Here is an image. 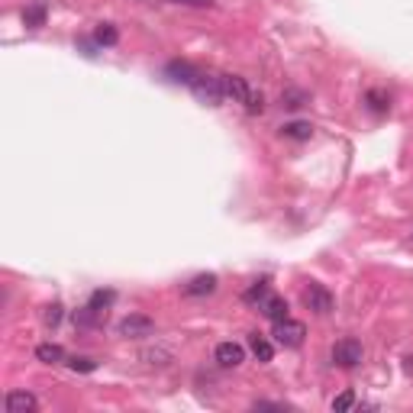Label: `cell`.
I'll list each match as a JSON object with an SVG mask.
<instances>
[{
    "mask_svg": "<svg viewBox=\"0 0 413 413\" xmlns=\"http://www.w3.org/2000/svg\"><path fill=\"white\" fill-rule=\"evenodd\" d=\"M184 3H207V0H184Z\"/></svg>",
    "mask_w": 413,
    "mask_h": 413,
    "instance_id": "cell-26",
    "label": "cell"
},
{
    "mask_svg": "<svg viewBox=\"0 0 413 413\" xmlns=\"http://www.w3.org/2000/svg\"><path fill=\"white\" fill-rule=\"evenodd\" d=\"M36 359L45 361V365H62L65 349L58 346V342H43V346H36Z\"/></svg>",
    "mask_w": 413,
    "mask_h": 413,
    "instance_id": "cell-14",
    "label": "cell"
},
{
    "mask_svg": "<svg viewBox=\"0 0 413 413\" xmlns=\"http://www.w3.org/2000/svg\"><path fill=\"white\" fill-rule=\"evenodd\" d=\"M94 43L97 45H117L120 43L117 26H113V23H100V26L94 30Z\"/></svg>",
    "mask_w": 413,
    "mask_h": 413,
    "instance_id": "cell-18",
    "label": "cell"
},
{
    "mask_svg": "<svg viewBox=\"0 0 413 413\" xmlns=\"http://www.w3.org/2000/svg\"><path fill=\"white\" fill-rule=\"evenodd\" d=\"M194 97L201 100V104L207 107H220L223 104V97H226V87H223V78H216V74H203L191 85Z\"/></svg>",
    "mask_w": 413,
    "mask_h": 413,
    "instance_id": "cell-3",
    "label": "cell"
},
{
    "mask_svg": "<svg viewBox=\"0 0 413 413\" xmlns=\"http://www.w3.org/2000/svg\"><path fill=\"white\" fill-rule=\"evenodd\" d=\"M304 336H307V329L300 320H278L275 323V342L278 346H284V349H297V346H304Z\"/></svg>",
    "mask_w": 413,
    "mask_h": 413,
    "instance_id": "cell-4",
    "label": "cell"
},
{
    "mask_svg": "<svg viewBox=\"0 0 413 413\" xmlns=\"http://www.w3.org/2000/svg\"><path fill=\"white\" fill-rule=\"evenodd\" d=\"M213 359L220 361L223 368H239V365L245 361V349L239 346V342H220L216 352H213Z\"/></svg>",
    "mask_w": 413,
    "mask_h": 413,
    "instance_id": "cell-8",
    "label": "cell"
},
{
    "mask_svg": "<svg viewBox=\"0 0 413 413\" xmlns=\"http://www.w3.org/2000/svg\"><path fill=\"white\" fill-rule=\"evenodd\" d=\"M300 300H304V307L313 310L317 317H326V313H333V307H336V297L329 294V287H323L320 281H307L304 291H300Z\"/></svg>",
    "mask_w": 413,
    "mask_h": 413,
    "instance_id": "cell-2",
    "label": "cell"
},
{
    "mask_svg": "<svg viewBox=\"0 0 413 413\" xmlns=\"http://www.w3.org/2000/svg\"><path fill=\"white\" fill-rule=\"evenodd\" d=\"M113 297H117L113 291H94L87 304H91V307H97V310H110V304H113Z\"/></svg>",
    "mask_w": 413,
    "mask_h": 413,
    "instance_id": "cell-21",
    "label": "cell"
},
{
    "mask_svg": "<svg viewBox=\"0 0 413 413\" xmlns=\"http://www.w3.org/2000/svg\"><path fill=\"white\" fill-rule=\"evenodd\" d=\"M329 407H333V410H352V407H355V394L342 391L339 397H333V403H329Z\"/></svg>",
    "mask_w": 413,
    "mask_h": 413,
    "instance_id": "cell-22",
    "label": "cell"
},
{
    "mask_svg": "<svg viewBox=\"0 0 413 413\" xmlns=\"http://www.w3.org/2000/svg\"><path fill=\"white\" fill-rule=\"evenodd\" d=\"M165 78H168L171 85H188L191 87L194 81L201 78V71H197L191 62H168L165 65Z\"/></svg>",
    "mask_w": 413,
    "mask_h": 413,
    "instance_id": "cell-7",
    "label": "cell"
},
{
    "mask_svg": "<svg viewBox=\"0 0 413 413\" xmlns=\"http://www.w3.org/2000/svg\"><path fill=\"white\" fill-rule=\"evenodd\" d=\"M216 284H220V278H216V275H197V278H191V281L184 284V294H188V297H207V294L216 291Z\"/></svg>",
    "mask_w": 413,
    "mask_h": 413,
    "instance_id": "cell-10",
    "label": "cell"
},
{
    "mask_svg": "<svg viewBox=\"0 0 413 413\" xmlns=\"http://www.w3.org/2000/svg\"><path fill=\"white\" fill-rule=\"evenodd\" d=\"M268 294H271V287H268V278H262V281H255L252 287H245L243 300H245V304H255V307H262Z\"/></svg>",
    "mask_w": 413,
    "mask_h": 413,
    "instance_id": "cell-16",
    "label": "cell"
},
{
    "mask_svg": "<svg viewBox=\"0 0 413 413\" xmlns=\"http://www.w3.org/2000/svg\"><path fill=\"white\" fill-rule=\"evenodd\" d=\"M7 413H36L39 410V401H36V394L30 391H10L7 394V401H3Z\"/></svg>",
    "mask_w": 413,
    "mask_h": 413,
    "instance_id": "cell-9",
    "label": "cell"
},
{
    "mask_svg": "<svg viewBox=\"0 0 413 413\" xmlns=\"http://www.w3.org/2000/svg\"><path fill=\"white\" fill-rule=\"evenodd\" d=\"M249 349H252V355L262 361V365H268V361L275 359V346H271V339H265L262 333H252V336H249Z\"/></svg>",
    "mask_w": 413,
    "mask_h": 413,
    "instance_id": "cell-12",
    "label": "cell"
},
{
    "mask_svg": "<svg viewBox=\"0 0 413 413\" xmlns=\"http://www.w3.org/2000/svg\"><path fill=\"white\" fill-rule=\"evenodd\" d=\"M139 359L146 361V365H152V368H165V365H171L175 352H171L168 346H148V349L139 352Z\"/></svg>",
    "mask_w": 413,
    "mask_h": 413,
    "instance_id": "cell-11",
    "label": "cell"
},
{
    "mask_svg": "<svg viewBox=\"0 0 413 413\" xmlns=\"http://www.w3.org/2000/svg\"><path fill=\"white\" fill-rule=\"evenodd\" d=\"M304 104H307V94H304V91H284V94H281V107H287V110H300Z\"/></svg>",
    "mask_w": 413,
    "mask_h": 413,
    "instance_id": "cell-20",
    "label": "cell"
},
{
    "mask_svg": "<svg viewBox=\"0 0 413 413\" xmlns=\"http://www.w3.org/2000/svg\"><path fill=\"white\" fill-rule=\"evenodd\" d=\"M68 368L71 371H97V361L94 359H78V355H74V359H68Z\"/></svg>",
    "mask_w": 413,
    "mask_h": 413,
    "instance_id": "cell-23",
    "label": "cell"
},
{
    "mask_svg": "<svg viewBox=\"0 0 413 413\" xmlns=\"http://www.w3.org/2000/svg\"><path fill=\"white\" fill-rule=\"evenodd\" d=\"M117 333L123 339H146V336L155 333V323H152V317H146V313H129L126 320H120Z\"/></svg>",
    "mask_w": 413,
    "mask_h": 413,
    "instance_id": "cell-6",
    "label": "cell"
},
{
    "mask_svg": "<svg viewBox=\"0 0 413 413\" xmlns=\"http://www.w3.org/2000/svg\"><path fill=\"white\" fill-rule=\"evenodd\" d=\"M45 326H58L62 323V304H52V307H45Z\"/></svg>",
    "mask_w": 413,
    "mask_h": 413,
    "instance_id": "cell-24",
    "label": "cell"
},
{
    "mask_svg": "<svg viewBox=\"0 0 413 413\" xmlns=\"http://www.w3.org/2000/svg\"><path fill=\"white\" fill-rule=\"evenodd\" d=\"M365 104H368L371 113H388V107H391V97L384 94V91H368V94H365Z\"/></svg>",
    "mask_w": 413,
    "mask_h": 413,
    "instance_id": "cell-19",
    "label": "cell"
},
{
    "mask_svg": "<svg viewBox=\"0 0 413 413\" xmlns=\"http://www.w3.org/2000/svg\"><path fill=\"white\" fill-rule=\"evenodd\" d=\"M281 136H284V139H297V142H304V139L313 136V126H310L307 120H294V123H284V126H281Z\"/></svg>",
    "mask_w": 413,
    "mask_h": 413,
    "instance_id": "cell-15",
    "label": "cell"
},
{
    "mask_svg": "<svg viewBox=\"0 0 413 413\" xmlns=\"http://www.w3.org/2000/svg\"><path fill=\"white\" fill-rule=\"evenodd\" d=\"M223 87H226V97H233L236 104H243L249 113H262V110H265L262 91L249 85L243 74H223Z\"/></svg>",
    "mask_w": 413,
    "mask_h": 413,
    "instance_id": "cell-1",
    "label": "cell"
},
{
    "mask_svg": "<svg viewBox=\"0 0 413 413\" xmlns=\"http://www.w3.org/2000/svg\"><path fill=\"white\" fill-rule=\"evenodd\" d=\"M45 13H49V10H45L43 0H39V3H30V7L23 10V23H26L30 30H39V26L45 23Z\"/></svg>",
    "mask_w": 413,
    "mask_h": 413,
    "instance_id": "cell-17",
    "label": "cell"
},
{
    "mask_svg": "<svg viewBox=\"0 0 413 413\" xmlns=\"http://www.w3.org/2000/svg\"><path fill=\"white\" fill-rule=\"evenodd\" d=\"M361 359H365V349H361L359 339H339L333 346V361L339 365V368H359Z\"/></svg>",
    "mask_w": 413,
    "mask_h": 413,
    "instance_id": "cell-5",
    "label": "cell"
},
{
    "mask_svg": "<svg viewBox=\"0 0 413 413\" xmlns=\"http://www.w3.org/2000/svg\"><path fill=\"white\" fill-rule=\"evenodd\" d=\"M78 45H81V49H85V55H91V58H94V45H91V43H87V39H81V43H78Z\"/></svg>",
    "mask_w": 413,
    "mask_h": 413,
    "instance_id": "cell-25",
    "label": "cell"
},
{
    "mask_svg": "<svg viewBox=\"0 0 413 413\" xmlns=\"http://www.w3.org/2000/svg\"><path fill=\"white\" fill-rule=\"evenodd\" d=\"M262 313H265L268 320H271V323H278V320H284L287 317V300L284 297H275V294H268L265 297V304H262Z\"/></svg>",
    "mask_w": 413,
    "mask_h": 413,
    "instance_id": "cell-13",
    "label": "cell"
}]
</instances>
